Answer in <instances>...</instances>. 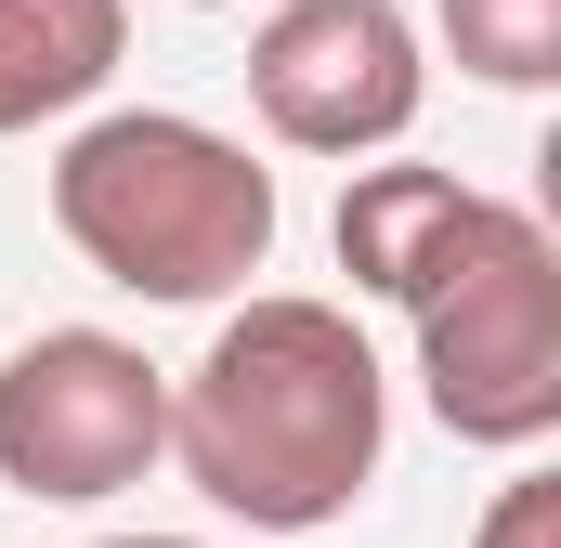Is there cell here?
<instances>
[{
  "instance_id": "1",
  "label": "cell",
  "mask_w": 561,
  "mask_h": 548,
  "mask_svg": "<svg viewBox=\"0 0 561 548\" xmlns=\"http://www.w3.org/2000/svg\"><path fill=\"white\" fill-rule=\"evenodd\" d=\"M379 444H392V379L366 327L300 287H249L170 379V470L249 536H327L379 483Z\"/></svg>"
},
{
  "instance_id": "2",
  "label": "cell",
  "mask_w": 561,
  "mask_h": 548,
  "mask_svg": "<svg viewBox=\"0 0 561 548\" xmlns=\"http://www.w3.org/2000/svg\"><path fill=\"white\" fill-rule=\"evenodd\" d=\"M53 236L131 300H236L275 262V170L183 105H118L53 157Z\"/></svg>"
},
{
  "instance_id": "3",
  "label": "cell",
  "mask_w": 561,
  "mask_h": 548,
  "mask_svg": "<svg viewBox=\"0 0 561 548\" xmlns=\"http://www.w3.org/2000/svg\"><path fill=\"white\" fill-rule=\"evenodd\" d=\"M405 327H419V392L457 444L536 457L561 431V249L523 196L470 209V236L405 300Z\"/></svg>"
},
{
  "instance_id": "4",
  "label": "cell",
  "mask_w": 561,
  "mask_h": 548,
  "mask_svg": "<svg viewBox=\"0 0 561 548\" xmlns=\"http://www.w3.org/2000/svg\"><path fill=\"white\" fill-rule=\"evenodd\" d=\"M170 457V366H144L118 327H39L0 353V483L39 510H105Z\"/></svg>"
},
{
  "instance_id": "5",
  "label": "cell",
  "mask_w": 561,
  "mask_h": 548,
  "mask_svg": "<svg viewBox=\"0 0 561 548\" xmlns=\"http://www.w3.org/2000/svg\"><path fill=\"white\" fill-rule=\"evenodd\" d=\"M431 53L405 0H275L249 26V105L287 157H379L419 132Z\"/></svg>"
},
{
  "instance_id": "6",
  "label": "cell",
  "mask_w": 561,
  "mask_h": 548,
  "mask_svg": "<svg viewBox=\"0 0 561 548\" xmlns=\"http://www.w3.org/2000/svg\"><path fill=\"white\" fill-rule=\"evenodd\" d=\"M470 209H483V183H457V170H353L340 183V274L366 300H419L444 249L470 236Z\"/></svg>"
},
{
  "instance_id": "7",
  "label": "cell",
  "mask_w": 561,
  "mask_h": 548,
  "mask_svg": "<svg viewBox=\"0 0 561 548\" xmlns=\"http://www.w3.org/2000/svg\"><path fill=\"white\" fill-rule=\"evenodd\" d=\"M131 53V0H0V144L79 118Z\"/></svg>"
},
{
  "instance_id": "8",
  "label": "cell",
  "mask_w": 561,
  "mask_h": 548,
  "mask_svg": "<svg viewBox=\"0 0 561 548\" xmlns=\"http://www.w3.org/2000/svg\"><path fill=\"white\" fill-rule=\"evenodd\" d=\"M444 13V53L496 92H549L561 79V0H431Z\"/></svg>"
},
{
  "instance_id": "9",
  "label": "cell",
  "mask_w": 561,
  "mask_h": 548,
  "mask_svg": "<svg viewBox=\"0 0 561 548\" xmlns=\"http://www.w3.org/2000/svg\"><path fill=\"white\" fill-rule=\"evenodd\" d=\"M470 548H561V483H549V470H523V483L483 510V536H470Z\"/></svg>"
},
{
  "instance_id": "10",
  "label": "cell",
  "mask_w": 561,
  "mask_h": 548,
  "mask_svg": "<svg viewBox=\"0 0 561 548\" xmlns=\"http://www.w3.org/2000/svg\"><path fill=\"white\" fill-rule=\"evenodd\" d=\"M105 548H196V536H105Z\"/></svg>"
},
{
  "instance_id": "11",
  "label": "cell",
  "mask_w": 561,
  "mask_h": 548,
  "mask_svg": "<svg viewBox=\"0 0 561 548\" xmlns=\"http://www.w3.org/2000/svg\"><path fill=\"white\" fill-rule=\"evenodd\" d=\"M196 13H222V0H196Z\"/></svg>"
}]
</instances>
